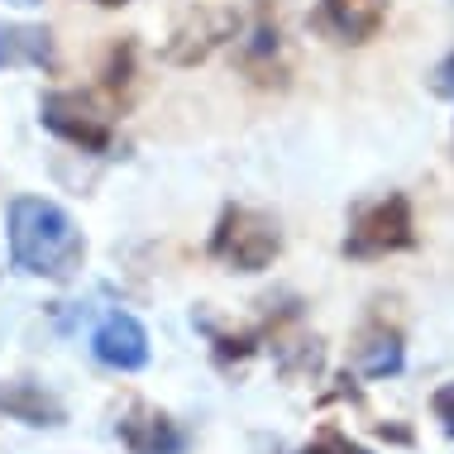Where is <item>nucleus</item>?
<instances>
[{"mask_svg": "<svg viewBox=\"0 0 454 454\" xmlns=\"http://www.w3.org/2000/svg\"><path fill=\"white\" fill-rule=\"evenodd\" d=\"M235 63L254 87H287L292 48H287V29H282V10L273 0H254L249 15H239Z\"/></svg>", "mask_w": 454, "mask_h": 454, "instance_id": "7ed1b4c3", "label": "nucleus"}, {"mask_svg": "<svg viewBox=\"0 0 454 454\" xmlns=\"http://www.w3.org/2000/svg\"><path fill=\"white\" fill-rule=\"evenodd\" d=\"M134 43L129 39H115L110 43V53H106V63H101V96L110 101V110H125L129 106V96H134Z\"/></svg>", "mask_w": 454, "mask_h": 454, "instance_id": "4468645a", "label": "nucleus"}, {"mask_svg": "<svg viewBox=\"0 0 454 454\" xmlns=\"http://www.w3.org/2000/svg\"><path fill=\"white\" fill-rule=\"evenodd\" d=\"M407 364V345H402V325H387L383 311H373L354 340V368L364 378H397Z\"/></svg>", "mask_w": 454, "mask_h": 454, "instance_id": "9d476101", "label": "nucleus"}, {"mask_svg": "<svg viewBox=\"0 0 454 454\" xmlns=\"http://www.w3.org/2000/svg\"><path fill=\"white\" fill-rule=\"evenodd\" d=\"M235 34H239V10H230V5H192V10H182V20L173 24V34H168L163 63L196 67V63H206L215 48L235 43Z\"/></svg>", "mask_w": 454, "mask_h": 454, "instance_id": "423d86ee", "label": "nucleus"}, {"mask_svg": "<svg viewBox=\"0 0 454 454\" xmlns=\"http://www.w3.org/2000/svg\"><path fill=\"white\" fill-rule=\"evenodd\" d=\"M5 244L10 263L43 282H72L87 263V235L48 196H15L5 211Z\"/></svg>", "mask_w": 454, "mask_h": 454, "instance_id": "f257e3e1", "label": "nucleus"}, {"mask_svg": "<svg viewBox=\"0 0 454 454\" xmlns=\"http://www.w3.org/2000/svg\"><path fill=\"white\" fill-rule=\"evenodd\" d=\"M196 325L211 335V359H215V368H225V373H230V368H239V364H249L254 354L263 349V335H259V330H220L206 311L196 316Z\"/></svg>", "mask_w": 454, "mask_h": 454, "instance_id": "ddd939ff", "label": "nucleus"}, {"mask_svg": "<svg viewBox=\"0 0 454 454\" xmlns=\"http://www.w3.org/2000/svg\"><path fill=\"white\" fill-rule=\"evenodd\" d=\"M426 87H431V96H440V101H454V48H450V53L431 67Z\"/></svg>", "mask_w": 454, "mask_h": 454, "instance_id": "dca6fc26", "label": "nucleus"}, {"mask_svg": "<svg viewBox=\"0 0 454 454\" xmlns=\"http://www.w3.org/2000/svg\"><path fill=\"white\" fill-rule=\"evenodd\" d=\"M91 5H101V10H120V5H129V0H91Z\"/></svg>", "mask_w": 454, "mask_h": 454, "instance_id": "6ab92c4d", "label": "nucleus"}, {"mask_svg": "<svg viewBox=\"0 0 454 454\" xmlns=\"http://www.w3.org/2000/svg\"><path fill=\"white\" fill-rule=\"evenodd\" d=\"M0 411L20 426H63L67 407L53 397L43 383H29V378H10L0 383Z\"/></svg>", "mask_w": 454, "mask_h": 454, "instance_id": "9b49d317", "label": "nucleus"}, {"mask_svg": "<svg viewBox=\"0 0 454 454\" xmlns=\"http://www.w3.org/2000/svg\"><path fill=\"white\" fill-rule=\"evenodd\" d=\"M39 125L82 153H96V158L115 153V110L87 91H48L39 101Z\"/></svg>", "mask_w": 454, "mask_h": 454, "instance_id": "39448f33", "label": "nucleus"}, {"mask_svg": "<svg viewBox=\"0 0 454 454\" xmlns=\"http://www.w3.org/2000/svg\"><path fill=\"white\" fill-rule=\"evenodd\" d=\"M387 10H392V0H321L311 24L330 43L364 48V43H373L378 29L387 24Z\"/></svg>", "mask_w": 454, "mask_h": 454, "instance_id": "0eeeda50", "label": "nucleus"}, {"mask_svg": "<svg viewBox=\"0 0 454 454\" xmlns=\"http://www.w3.org/2000/svg\"><path fill=\"white\" fill-rule=\"evenodd\" d=\"M301 454H373V450L359 445V440H349L340 426H321V431H316V440H311Z\"/></svg>", "mask_w": 454, "mask_h": 454, "instance_id": "2eb2a0df", "label": "nucleus"}, {"mask_svg": "<svg viewBox=\"0 0 454 454\" xmlns=\"http://www.w3.org/2000/svg\"><path fill=\"white\" fill-rule=\"evenodd\" d=\"M206 254L230 268V273H263V268H273V259L282 254V230L273 215L254 211V206H225L211 230V239H206Z\"/></svg>", "mask_w": 454, "mask_h": 454, "instance_id": "f03ea898", "label": "nucleus"}, {"mask_svg": "<svg viewBox=\"0 0 454 454\" xmlns=\"http://www.w3.org/2000/svg\"><path fill=\"white\" fill-rule=\"evenodd\" d=\"M91 359L101 368H115V373H139L149 364V330L134 321L129 311H110L91 330Z\"/></svg>", "mask_w": 454, "mask_h": 454, "instance_id": "1a4fd4ad", "label": "nucleus"}, {"mask_svg": "<svg viewBox=\"0 0 454 454\" xmlns=\"http://www.w3.org/2000/svg\"><path fill=\"white\" fill-rule=\"evenodd\" d=\"M407 249H416V215H411L407 192H387L349 215L345 259L368 263V259H387V254H407Z\"/></svg>", "mask_w": 454, "mask_h": 454, "instance_id": "20e7f679", "label": "nucleus"}, {"mask_svg": "<svg viewBox=\"0 0 454 454\" xmlns=\"http://www.w3.org/2000/svg\"><path fill=\"white\" fill-rule=\"evenodd\" d=\"M0 67H58V43L43 24H0Z\"/></svg>", "mask_w": 454, "mask_h": 454, "instance_id": "f8f14e48", "label": "nucleus"}, {"mask_svg": "<svg viewBox=\"0 0 454 454\" xmlns=\"http://www.w3.org/2000/svg\"><path fill=\"white\" fill-rule=\"evenodd\" d=\"M431 411L440 421V431H445V440H454V383H440L431 392Z\"/></svg>", "mask_w": 454, "mask_h": 454, "instance_id": "f3484780", "label": "nucleus"}, {"mask_svg": "<svg viewBox=\"0 0 454 454\" xmlns=\"http://www.w3.org/2000/svg\"><path fill=\"white\" fill-rule=\"evenodd\" d=\"M5 5H15V10H29V5H43V0H5Z\"/></svg>", "mask_w": 454, "mask_h": 454, "instance_id": "aec40b11", "label": "nucleus"}, {"mask_svg": "<svg viewBox=\"0 0 454 454\" xmlns=\"http://www.w3.org/2000/svg\"><path fill=\"white\" fill-rule=\"evenodd\" d=\"M378 435H383V440H397V445H411V431H402V426H378Z\"/></svg>", "mask_w": 454, "mask_h": 454, "instance_id": "a211bd4d", "label": "nucleus"}, {"mask_svg": "<svg viewBox=\"0 0 454 454\" xmlns=\"http://www.w3.org/2000/svg\"><path fill=\"white\" fill-rule=\"evenodd\" d=\"M120 445L125 454H187L192 450V435L177 416H168L163 407H149V402H134V407L120 416L115 426Z\"/></svg>", "mask_w": 454, "mask_h": 454, "instance_id": "6e6552de", "label": "nucleus"}]
</instances>
